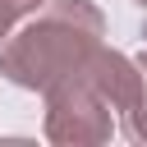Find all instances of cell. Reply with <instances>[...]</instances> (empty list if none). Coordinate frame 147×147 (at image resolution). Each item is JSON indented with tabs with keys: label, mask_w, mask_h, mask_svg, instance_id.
I'll return each mask as SVG.
<instances>
[{
	"label": "cell",
	"mask_w": 147,
	"mask_h": 147,
	"mask_svg": "<svg viewBox=\"0 0 147 147\" xmlns=\"http://www.w3.org/2000/svg\"><path fill=\"white\" fill-rule=\"evenodd\" d=\"M106 37V14L92 0H46L14 37L0 46V74L23 92H46L51 83L78 74Z\"/></svg>",
	"instance_id": "6da1fadb"
},
{
	"label": "cell",
	"mask_w": 147,
	"mask_h": 147,
	"mask_svg": "<svg viewBox=\"0 0 147 147\" xmlns=\"http://www.w3.org/2000/svg\"><path fill=\"white\" fill-rule=\"evenodd\" d=\"M46 138L60 147H96L115 138V110L110 101L78 74L51 83L46 92Z\"/></svg>",
	"instance_id": "7a4b0ae2"
},
{
	"label": "cell",
	"mask_w": 147,
	"mask_h": 147,
	"mask_svg": "<svg viewBox=\"0 0 147 147\" xmlns=\"http://www.w3.org/2000/svg\"><path fill=\"white\" fill-rule=\"evenodd\" d=\"M83 78L110 101V110H119V115H129V110H138L142 101H147V74H142V64L138 60H129L124 51H110L106 41L92 51V60L83 64Z\"/></svg>",
	"instance_id": "3957f363"
},
{
	"label": "cell",
	"mask_w": 147,
	"mask_h": 147,
	"mask_svg": "<svg viewBox=\"0 0 147 147\" xmlns=\"http://www.w3.org/2000/svg\"><path fill=\"white\" fill-rule=\"evenodd\" d=\"M41 5H46V0H0V46H5V37H9L23 18H32Z\"/></svg>",
	"instance_id": "277c9868"
},
{
	"label": "cell",
	"mask_w": 147,
	"mask_h": 147,
	"mask_svg": "<svg viewBox=\"0 0 147 147\" xmlns=\"http://www.w3.org/2000/svg\"><path fill=\"white\" fill-rule=\"evenodd\" d=\"M124 133H129L133 142H147V101H142L138 110H129V115H124Z\"/></svg>",
	"instance_id": "5b68a950"
},
{
	"label": "cell",
	"mask_w": 147,
	"mask_h": 147,
	"mask_svg": "<svg viewBox=\"0 0 147 147\" xmlns=\"http://www.w3.org/2000/svg\"><path fill=\"white\" fill-rule=\"evenodd\" d=\"M138 64H142V74H147V46H142V55H138Z\"/></svg>",
	"instance_id": "8992f818"
},
{
	"label": "cell",
	"mask_w": 147,
	"mask_h": 147,
	"mask_svg": "<svg viewBox=\"0 0 147 147\" xmlns=\"http://www.w3.org/2000/svg\"><path fill=\"white\" fill-rule=\"evenodd\" d=\"M133 5H138V9H147V0H133Z\"/></svg>",
	"instance_id": "52a82bcc"
}]
</instances>
